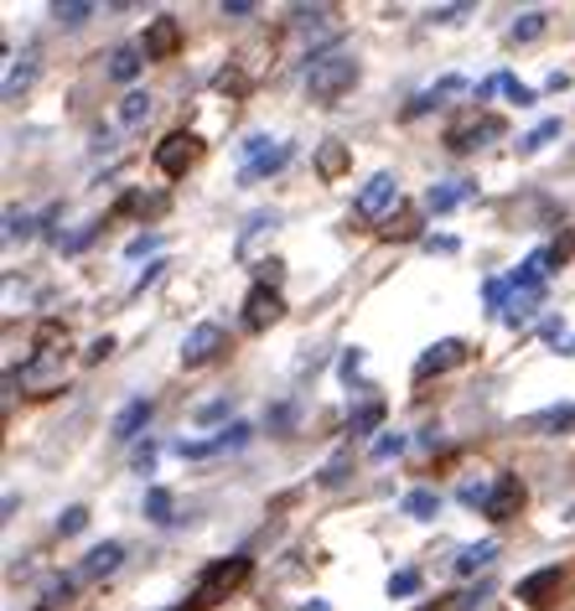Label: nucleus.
<instances>
[{
    "mask_svg": "<svg viewBox=\"0 0 575 611\" xmlns=\"http://www.w3.org/2000/svg\"><path fill=\"white\" fill-rule=\"evenodd\" d=\"M327 21H333V11H327V6H311V11H306V6H296V11H290V27L301 31L306 42H317V37H327Z\"/></svg>",
    "mask_w": 575,
    "mask_h": 611,
    "instance_id": "17",
    "label": "nucleus"
},
{
    "mask_svg": "<svg viewBox=\"0 0 575 611\" xmlns=\"http://www.w3.org/2000/svg\"><path fill=\"white\" fill-rule=\"evenodd\" d=\"M255 275H259V285H270V290H275V280L286 275V265H280V259H265V265H259Z\"/></svg>",
    "mask_w": 575,
    "mask_h": 611,
    "instance_id": "40",
    "label": "nucleus"
},
{
    "mask_svg": "<svg viewBox=\"0 0 575 611\" xmlns=\"http://www.w3.org/2000/svg\"><path fill=\"white\" fill-rule=\"evenodd\" d=\"M561 581H565L561 565L534 570V575H524V581H518V601H524V607H549V601L561 597Z\"/></svg>",
    "mask_w": 575,
    "mask_h": 611,
    "instance_id": "9",
    "label": "nucleus"
},
{
    "mask_svg": "<svg viewBox=\"0 0 575 611\" xmlns=\"http://www.w3.org/2000/svg\"><path fill=\"white\" fill-rule=\"evenodd\" d=\"M399 451H409V435L405 431H384V441H374V462H389V456H399Z\"/></svg>",
    "mask_w": 575,
    "mask_h": 611,
    "instance_id": "30",
    "label": "nucleus"
},
{
    "mask_svg": "<svg viewBox=\"0 0 575 611\" xmlns=\"http://www.w3.org/2000/svg\"><path fill=\"white\" fill-rule=\"evenodd\" d=\"M31 78H37V47L21 52V62H11V73H6V99H21L31 89Z\"/></svg>",
    "mask_w": 575,
    "mask_h": 611,
    "instance_id": "18",
    "label": "nucleus"
},
{
    "mask_svg": "<svg viewBox=\"0 0 575 611\" xmlns=\"http://www.w3.org/2000/svg\"><path fill=\"white\" fill-rule=\"evenodd\" d=\"M353 83H358V58H353L348 47H321V52H311V62H306V93H311L317 105H337Z\"/></svg>",
    "mask_w": 575,
    "mask_h": 611,
    "instance_id": "1",
    "label": "nucleus"
},
{
    "mask_svg": "<svg viewBox=\"0 0 575 611\" xmlns=\"http://www.w3.org/2000/svg\"><path fill=\"white\" fill-rule=\"evenodd\" d=\"M125 565V544L120 539H109V544H99V550L83 560V570L78 575H89V581H99V575H115V570Z\"/></svg>",
    "mask_w": 575,
    "mask_h": 611,
    "instance_id": "13",
    "label": "nucleus"
},
{
    "mask_svg": "<svg viewBox=\"0 0 575 611\" xmlns=\"http://www.w3.org/2000/svg\"><path fill=\"white\" fill-rule=\"evenodd\" d=\"M286 316V300H280V290H270V285H255L249 296H244V327L249 332H265L270 322H280Z\"/></svg>",
    "mask_w": 575,
    "mask_h": 611,
    "instance_id": "8",
    "label": "nucleus"
},
{
    "mask_svg": "<svg viewBox=\"0 0 575 611\" xmlns=\"http://www.w3.org/2000/svg\"><path fill=\"white\" fill-rule=\"evenodd\" d=\"M31 228H37V224H31L27 213H16V208L6 213V239H11V244H16V239L27 244V239H31Z\"/></svg>",
    "mask_w": 575,
    "mask_h": 611,
    "instance_id": "35",
    "label": "nucleus"
},
{
    "mask_svg": "<svg viewBox=\"0 0 575 611\" xmlns=\"http://www.w3.org/2000/svg\"><path fill=\"white\" fill-rule=\"evenodd\" d=\"M212 451H228V446H224V435H212V441H182V446H177V456L197 462V456H212Z\"/></svg>",
    "mask_w": 575,
    "mask_h": 611,
    "instance_id": "32",
    "label": "nucleus"
},
{
    "mask_svg": "<svg viewBox=\"0 0 575 611\" xmlns=\"http://www.w3.org/2000/svg\"><path fill=\"white\" fill-rule=\"evenodd\" d=\"M109 353H115V337H99V343H93L89 353H83V358H89V363H105Z\"/></svg>",
    "mask_w": 575,
    "mask_h": 611,
    "instance_id": "43",
    "label": "nucleus"
},
{
    "mask_svg": "<svg viewBox=\"0 0 575 611\" xmlns=\"http://www.w3.org/2000/svg\"><path fill=\"white\" fill-rule=\"evenodd\" d=\"M52 16H58L62 27H83V21L93 16V6L89 0H68V6H52Z\"/></svg>",
    "mask_w": 575,
    "mask_h": 611,
    "instance_id": "31",
    "label": "nucleus"
},
{
    "mask_svg": "<svg viewBox=\"0 0 575 611\" xmlns=\"http://www.w3.org/2000/svg\"><path fill=\"white\" fill-rule=\"evenodd\" d=\"M224 16H239V21H244V16H255V6H249V0H228Z\"/></svg>",
    "mask_w": 575,
    "mask_h": 611,
    "instance_id": "45",
    "label": "nucleus"
},
{
    "mask_svg": "<svg viewBox=\"0 0 575 611\" xmlns=\"http://www.w3.org/2000/svg\"><path fill=\"white\" fill-rule=\"evenodd\" d=\"M146 519H151V523H171V492L167 487L146 492Z\"/></svg>",
    "mask_w": 575,
    "mask_h": 611,
    "instance_id": "29",
    "label": "nucleus"
},
{
    "mask_svg": "<svg viewBox=\"0 0 575 611\" xmlns=\"http://www.w3.org/2000/svg\"><path fill=\"white\" fill-rule=\"evenodd\" d=\"M348 472H353V451H337L333 462L321 466V487H343V482H348Z\"/></svg>",
    "mask_w": 575,
    "mask_h": 611,
    "instance_id": "28",
    "label": "nucleus"
},
{
    "mask_svg": "<svg viewBox=\"0 0 575 611\" xmlns=\"http://www.w3.org/2000/svg\"><path fill=\"white\" fill-rule=\"evenodd\" d=\"M498 560V544L493 539H483V544H467V550L456 554V575H477V570H487Z\"/></svg>",
    "mask_w": 575,
    "mask_h": 611,
    "instance_id": "19",
    "label": "nucleus"
},
{
    "mask_svg": "<svg viewBox=\"0 0 575 611\" xmlns=\"http://www.w3.org/2000/svg\"><path fill=\"white\" fill-rule=\"evenodd\" d=\"M529 431H545V435H575V404L534 410V415H529Z\"/></svg>",
    "mask_w": 575,
    "mask_h": 611,
    "instance_id": "16",
    "label": "nucleus"
},
{
    "mask_svg": "<svg viewBox=\"0 0 575 611\" xmlns=\"http://www.w3.org/2000/svg\"><path fill=\"white\" fill-rule=\"evenodd\" d=\"M270 146H275L270 135H249V140L239 146V161H244V166H255L259 156H270Z\"/></svg>",
    "mask_w": 575,
    "mask_h": 611,
    "instance_id": "34",
    "label": "nucleus"
},
{
    "mask_svg": "<svg viewBox=\"0 0 575 611\" xmlns=\"http://www.w3.org/2000/svg\"><path fill=\"white\" fill-rule=\"evenodd\" d=\"M379 420H384V400H368L364 410H353L348 415V435H368Z\"/></svg>",
    "mask_w": 575,
    "mask_h": 611,
    "instance_id": "26",
    "label": "nucleus"
},
{
    "mask_svg": "<svg viewBox=\"0 0 575 611\" xmlns=\"http://www.w3.org/2000/svg\"><path fill=\"white\" fill-rule=\"evenodd\" d=\"M524 497H529V487H524V477H514V472H503V477H493V497H487V519L493 523H508L524 507Z\"/></svg>",
    "mask_w": 575,
    "mask_h": 611,
    "instance_id": "7",
    "label": "nucleus"
},
{
    "mask_svg": "<svg viewBox=\"0 0 575 611\" xmlns=\"http://www.w3.org/2000/svg\"><path fill=\"white\" fill-rule=\"evenodd\" d=\"M456 363H467V343H456V337H446V343L425 347V358L415 363V378H430V373H446V368H456Z\"/></svg>",
    "mask_w": 575,
    "mask_h": 611,
    "instance_id": "10",
    "label": "nucleus"
},
{
    "mask_svg": "<svg viewBox=\"0 0 575 611\" xmlns=\"http://www.w3.org/2000/svg\"><path fill=\"white\" fill-rule=\"evenodd\" d=\"M317 171L321 177H343V171H348V146H343V140H321Z\"/></svg>",
    "mask_w": 575,
    "mask_h": 611,
    "instance_id": "22",
    "label": "nucleus"
},
{
    "mask_svg": "<svg viewBox=\"0 0 575 611\" xmlns=\"http://www.w3.org/2000/svg\"><path fill=\"white\" fill-rule=\"evenodd\" d=\"M197 146H202V140H197V135H187V130H177V135H167V140H161V146H156V171H161V177H187V166L197 161Z\"/></svg>",
    "mask_w": 575,
    "mask_h": 611,
    "instance_id": "6",
    "label": "nucleus"
},
{
    "mask_svg": "<svg viewBox=\"0 0 575 611\" xmlns=\"http://www.w3.org/2000/svg\"><path fill=\"white\" fill-rule=\"evenodd\" d=\"M151 410H156V404L146 400V394H140V400H130V404H125V410H120V415H115L109 435H115V441H130V435H136L140 425H146V420H151Z\"/></svg>",
    "mask_w": 575,
    "mask_h": 611,
    "instance_id": "15",
    "label": "nucleus"
},
{
    "mask_svg": "<svg viewBox=\"0 0 575 611\" xmlns=\"http://www.w3.org/2000/svg\"><path fill=\"white\" fill-rule=\"evenodd\" d=\"M83 529H89V507H68V513L58 519V534H62V539L83 534Z\"/></svg>",
    "mask_w": 575,
    "mask_h": 611,
    "instance_id": "33",
    "label": "nucleus"
},
{
    "mask_svg": "<svg viewBox=\"0 0 575 611\" xmlns=\"http://www.w3.org/2000/svg\"><path fill=\"white\" fill-rule=\"evenodd\" d=\"M498 135H503V120H493V115H487V120H472V125H456V130H446V146H452V150H477L483 140H498Z\"/></svg>",
    "mask_w": 575,
    "mask_h": 611,
    "instance_id": "11",
    "label": "nucleus"
},
{
    "mask_svg": "<svg viewBox=\"0 0 575 611\" xmlns=\"http://www.w3.org/2000/svg\"><path fill=\"white\" fill-rule=\"evenodd\" d=\"M456 16H467V6H440V11H430V21H456Z\"/></svg>",
    "mask_w": 575,
    "mask_h": 611,
    "instance_id": "46",
    "label": "nucleus"
},
{
    "mask_svg": "<svg viewBox=\"0 0 575 611\" xmlns=\"http://www.w3.org/2000/svg\"><path fill=\"white\" fill-rule=\"evenodd\" d=\"M249 570H255V560H249V554H228V560H212V565L202 570V581H197V591H192V601H187V607H192V611L218 607L228 591H239V585L249 581Z\"/></svg>",
    "mask_w": 575,
    "mask_h": 611,
    "instance_id": "2",
    "label": "nucleus"
},
{
    "mask_svg": "<svg viewBox=\"0 0 575 611\" xmlns=\"http://www.w3.org/2000/svg\"><path fill=\"white\" fill-rule=\"evenodd\" d=\"M58 368H62V358H58V353H37V358H31L27 368H21V384H31V388H37V384H47V378H52V373H58Z\"/></svg>",
    "mask_w": 575,
    "mask_h": 611,
    "instance_id": "23",
    "label": "nucleus"
},
{
    "mask_svg": "<svg viewBox=\"0 0 575 611\" xmlns=\"http://www.w3.org/2000/svg\"><path fill=\"white\" fill-rule=\"evenodd\" d=\"M140 52L151 62H167L182 52V21L177 16H156V21H146V37H140Z\"/></svg>",
    "mask_w": 575,
    "mask_h": 611,
    "instance_id": "5",
    "label": "nucleus"
},
{
    "mask_svg": "<svg viewBox=\"0 0 575 611\" xmlns=\"http://www.w3.org/2000/svg\"><path fill=\"white\" fill-rule=\"evenodd\" d=\"M405 513H409V519H436V513H440V492L415 487V492L405 497Z\"/></svg>",
    "mask_w": 575,
    "mask_h": 611,
    "instance_id": "25",
    "label": "nucleus"
},
{
    "mask_svg": "<svg viewBox=\"0 0 575 611\" xmlns=\"http://www.w3.org/2000/svg\"><path fill=\"white\" fill-rule=\"evenodd\" d=\"M420 591V570H399V575H389V597H415Z\"/></svg>",
    "mask_w": 575,
    "mask_h": 611,
    "instance_id": "36",
    "label": "nucleus"
},
{
    "mask_svg": "<svg viewBox=\"0 0 575 611\" xmlns=\"http://www.w3.org/2000/svg\"><path fill=\"white\" fill-rule=\"evenodd\" d=\"M555 135H561V120H545V125H539V130H534V135H524V146H518V150H539V146H549Z\"/></svg>",
    "mask_w": 575,
    "mask_h": 611,
    "instance_id": "38",
    "label": "nucleus"
},
{
    "mask_svg": "<svg viewBox=\"0 0 575 611\" xmlns=\"http://www.w3.org/2000/svg\"><path fill=\"white\" fill-rule=\"evenodd\" d=\"M358 368H364V353H358V347H353L348 358H343V378H353V373H358Z\"/></svg>",
    "mask_w": 575,
    "mask_h": 611,
    "instance_id": "47",
    "label": "nucleus"
},
{
    "mask_svg": "<svg viewBox=\"0 0 575 611\" xmlns=\"http://www.w3.org/2000/svg\"><path fill=\"white\" fill-rule=\"evenodd\" d=\"M545 27H549V16H545V11H524V16L514 21V27H508V42H514V47L539 42V37H545Z\"/></svg>",
    "mask_w": 575,
    "mask_h": 611,
    "instance_id": "20",
    "label": "nucleus"
},
{
    "mask_svg": "<svg viewBox=\"0 0 575 611\" xmlns=\"http://www.w3.org/2000/svg\"><path fill=\"white\" fill-rule=\"evenodd\" d=\"M498 89H503V93H508V99H514V105H518V109H529V105H534V99H539V93H534V89H524V83H518V78H498Z\"/></svg>",
    "mask_w": 575,
    "mask_h": 611,
    "instance_id": "37",
    "label": "nucleus"
},
{
    "mask_svg": "<svg viewBox=\"0 0 575 611\" xmlns=\"http://www.w3.org/2000/svg\"><path fill=\"white\" fill-rule=\"evenodd\" d=\"M472 197H477L472 181H440V187L425 193V208H430V213H452V208H462V203H472Z\"/></svg>",
    "mask_w": 575,
    "mask_h": 611,
    "instance_id": "12",
    "label": "nucleus"
},
{
    "mask_svg": "<svg viewBox=\"0 0 575 611\" xmlns=\"http://www.w3.org/2000/svg\"><path fill=\"white\" fill-rule=\"evenodd\" d=\"M228 415V400H212V404H197V420L202 425H212V420H224Z\"/></svg>",
    "mask_w": 575,
    "mask_h": 611,
    "instance_id": "41",
    "label": "nucleus"
},
{
    "mask_svg": "<svg viewBox=\"0 0 575 611\" xmlns=\"http://www.w3.org/2000/svg\"><path fill=\"white\" fill-rule=\"evenodd\" d=\"M146 62H151V58L140 52V42H125V47H115V52H109V78H115V83H130V78H136Z\"/></svg>",
    "mask_w": 575,
    "mask_h": 611,
    "instance_id": "14",
    "label": "nucleus"
},
{
    "mask_svg": "<svg viewBox=\"0 0 575 611\" xmlns=\"http://www.w3.org/2000/svg\"><path fill=\"white\" fill-rule=\"evenodd\" d=\"M228 353V332L218 322H197L192 332L182 337V368H208L212 358Z\"/></svg>",
    "mask_w": 575,
    "mask_h": 611,
    "instance_id": "3",
    "label": "nucleus"
},
{
    "mask_svg": "<svg viewBox=\"0 0 575 611\" xmlns=\"http://www.w3.org/2000/svg\"><path fill=\"white\" fill-rule=\"evenodd\" d=\"M539 300H545V290H514V300H508L503 322H508V327H524V322L539 312Z\"/></svg>",
    "mask_w": 575,
    "mask_h": 611,
    "instance_id": "21",
    "label": "nucleus"
},
{
    "mask_svg": "<svg viewBox=\"0 0 575 611\" xmlns=\"http://www.w3.org/2000/svg\"><path fill=\"white\" fill-rule=\"evenodd\" d=\"M290 161V146H275L270 156H259L255 166H244V181H259V177H270V171H280V166Z\"/></svg>",
    "mask_w": 575,
    "mask_h": 611,
    "instance_id": "27",
    "label": "nucleus"
},
{
    "mask_svg": "<svg viewBox=\"0 0 575 611\" xmlns=\"http://www.w3.org/2000/svg\"><path fill=\"white\" fill-rule=\"evenodd\" d=\"M415 213H399V218H389V228H384V239H415Z\"/></svg>",
    "mask_w": 575,
    "mask_h": 611,
    "instance_id": "39",
    "label": "nucleus"
},
{
    "mask_svg": "<svg viewBox=\"0 0 575 611\" xmlns=\"http://www.w3.org/2000/svg\"><path fill=\"white\" fill-rule=\"evenodd\" d=\"M161 244V234H140V239H130V259H140L146 249H156Z\"/></svg>",
    "mask_w": 575,
    "mask_h": 611,
    "instance_id": "44",
    "label": "nucleus"
},
{
    "mask_svg": "<svg viewBox=\"0 0 575 611\" xmlns=\"http://www.w3.org/2000/svg\"><path fill=\"white\" fill-rule=\"evenodd\" d=\"M161 269H167V259H151V265L140 269V280H136V290H146V285H156V280H161Z\"/></svg>",
    "mask_w": 575,
    "mask_h": 611,
    "instance_id": "42",
    "label": "nucleus"
},
{
    "mask_svg": "<svg viewBox=\"0 0 575 611\" xmlns=\"http://www.w3.org/2000/svg\"><path fill=\"white\" fill-rule=\"evenodd\" d=\"M151 93H146V89H130V93H125V99H120V125H140V120H146V115H151Z\"/></svg>",
    "mask_w": 575,
    "mask_h": 611,
    "instance_id": "24",
    "label": "nucleus"
},
{
    "mask_svg": "<svg viewBox=\"0 0 575 611\" xmlns=\"http://www.w3.org/2000/svg\"><path fill=\"white\" fill-rule=\"evenodd\" d=\"M571 519H575V503H571Z\"/></svg>",
    "mask_w": 575,
    "mask_h": 611,
    "instance_id": "48",
    "label": "nucleus"
},
{
    "mask_svg": "<svg viewBox=\"0 0 575 611\" xmlns=\"http://www.w3.org/2000/svg\"><path fill=\"white\" fill-rule=\"evenodd\" d=\"M394 203H399V181H394V171H374V177L364 181V193H358V218H368V224L394 218Z\"/></svg>",
    "mask_w": 575,
    "mask_h": 611,
    "instance_id": "4",
    "label": "nucleus"
}]
</instances>
